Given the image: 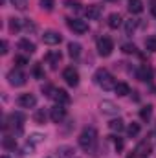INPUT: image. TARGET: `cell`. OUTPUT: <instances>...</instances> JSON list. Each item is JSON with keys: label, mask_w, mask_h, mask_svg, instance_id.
Segmentation results:
<instances>
[{"label": "cell", "mask_w": 156, "mask_h": 158, "mask_svg": "<svg viewBox=\"0 0 156 158\" xmlns=\"http://www.w3.org/2000/svg\"><path fill=\"white\" fill-rule=\"evenodd\" d=\"M94 81H96V85H99L103 90H112V88H116V79L114 76L107 70V68H99L96 74H94Z\"/></svg>", "instance_id": "obj_1"}, {"label": "cell", "mask_w": 156, "mask_h": 158, "mask_svg": "<svg viewBox=\"0 0 156 158\" xmlns=\"http://www.w3.org/2000/svg\"><path fill=\"white\" fill-rule=\"evenodd\" d=\"M96 142H97V132L94 127H86L79 136V145L83 151H92L96 147Z\"/></svg>", "instance_id": "obj_2"}, {"label": "cell", "mask_w": 156, "mask_h": 158, "mask_svg": "<svg viewBox=\"0 0 156 158\" xmlns=\"http://www.w3.org/2000/svg\"><path fill=\"white\" fill-rule=\"evenodd\" d=\"M7 81L11 86H22V85H26V74L20 68H13L7 72Z\"/></svg>", "instance_id": "obj_3"}, {"label": "cell", "mask_w": 156, "mask_h": 158, "mask_svg": "<svg viewBox=\"0 0 156 158\" xmlns=\"http://www.w3.org/2000/svg\"><path fill=\"white\" fill-rule=\"evenodd\" d=\"M112 50H114V42L110 37H101L97 40V52L101 57H109L112 53Z\"/></svg>", "instance_id": "obj_4"}, {"label": "cell", "mask_w": 156, "mask_h": 158, "mask_svg": "<svg viewBox=\"0 0 156 158\" xmlns=\"http://www.w3.org/2000/svg\"><path fill=\"white\" fill-rule=\"evenodd\" d=\"M50 118H51L53 123H61L63 119L66 118V109H64V105L55 103V105L50 109Z\"/></svg>", "instance_id": "obj_5"}, {"label": "cell", "mask_w": 156, "mask_h": 158, "mask_svg": "<svg viewBox=\"0 0 156 158\" xmlns=\"http://www.w3.org/2000/svg\"><path fill=\"white\" fill-rule=\"evenodd\" d=\"M17 105L20 109H33L37 105V98L33 94H20L18 99H17Z\"/></svg>", "instance_id": "obj_6"}, {"label": "cell", "mask_w": 156, "mask_h": 158, "mask_svg": "<svg viewBox=\"0 0 156 158\" xmlns=\"http://www.w3.org/2000/svg\"><path fill=\"white\" fill-rule=\"evenodd\" d=\"M63 79H64L70 86H77L79 85V72L74 66H68V68H64V72H63Z\"/></svg>", "instance_id": "obj_7"}, {"label": "cell", "mask_w": 156, "mask_h": 158, "mask_svg": "<svg viewBox=\"0 0 156 158\" xmlns=\"http://www.w3.org/2000/svg\"><path fill=\"white\" fill-rule=\"evenodd\" d=\"M50 96H51L53 101L59 103V105H68V103H70V96H68V92L63 90V88H53Z\"/></svg>", "instance_id": "obj_8"}, {"label": "cell", "mask_w": 156, "mask_h": 158, "mask_svg": "<svg viewBox=\"0 0 156 158\" xmlns=\"http://www.w3.org/2000/svg\"><path fill=\"white\" fill-rule=\"evenodd\" d=\"M66 24H68V28H70L72 31H76V33H86V31H88V24H86L84 20H79V19H68Z\"/></svg>", "instance_id": "obj_9"}, {"label": "cell", "mask_w": 156, "mask_h": 158, "mask_svg": "<svg viewBox=\"0 0 156 158\" xmlns=\"http://www.w3.org/2000/svg\"><path fill=\"white\" fill-rule=\"evenodd\" d=\"M42 40H44V44H48V46H55V44H59V42L63 40V37H61L59 31L48 30V31L42 33Z\"/></svg>", "instance_id": "obj_10"}, {"label": "cell", "mask_w": 156, "mask_h": 158, "mask_svg": "<svg viewBox=\"0 0 156 158\" xmlns=\"http://www.w3.org/2000/svg\"><path fill=\"white\" fill-rule=\"evenodd\" d=\"M151 153H153V145H151V142H147V140L140 142V143L136 145V149H134V155H138L140 158L149 156Z\"/></svg>", "instance_id": "obj_11"}, {"label": "cell", "mask_w": 156, "mask_h": 158, "mask_svg": "<svg viewBox=\"0 0 156 158\" xmlns=\"http://www.w3.org/2000/svg\"><path fill=\"white\" fill-rule=\"evenodd\" d=\"M101 13H103V6H99V4L88 6V7L84 9V15H86V19H90V20L99 19V17H101Z\"/></svg>", "instance_id": "obj_12"}, {"label": "cell", "mask_w": 156, "mask_h": 158, "mask_svg": "<svg viewBox=\"0 0 156 158\" xmlns=\"http://www.w3.org/2000/svg\"><path fill=\"white\" fill-rule=\"evenodd\" d=\"M9 121H11V127H13V131L18 134V132H22V121H24V116L20 114V112H13L11 116H9Z\"/></svg>", "instance_id": "obj_13"}, {"label": "cell", "mask_w": 156, "mask_h": 158, "mask_svg": "<svg viewBox=\"0 0 156 158\" xmlns=\"http://www.w3.org/2000/svg\"><path fill=\"white\" fill-rule=\"evenodd\" d=\"M18 50L24 52V53H30V55H31V53H35L37 48H35V44H33L30 39H20L18 40Z\"/></svg>", "instance_id": "obj_14"}, {"label": "cell", "mask_w": 156, "mask_h": 158, "mask_svg": "<svg viewBox=\"0 0 156 158\" xmlns=\"http://www.w3.org/2000/svg\"><path fill=\"white\" fill-rule=\"evenodd\" d=\"M151 77H153V68L147 66V64L140 66V70H138V79H140V81H149Z\"/></svg>", "instance_id": "obj_15"}, {"label": "cell", "mask_w": 156, "mask_h": 158, "mask_svg": "<svg viewBox=\"0 0 156 158\" xmlns=\"http://www.w3.org/2000/svg\"><path fill=\"white\" fill-rule=\"evenodd\" d=\"M99 107H101V110H103L105 114H117V112H119V109H117L112 101H101Z\"/></svg>", "instance_id": "obj_16"}, {"label": "cell", "mask_w": 156, "mask_h": 158, "mask_svg": "<svg viewBox=\"0 0 156 158\" xmlns=\"http://www.w3.org/2000/svg\"><path fill=\"white\" fill-rule=\"evenodd\" d=\"M109 26L112 28V30H116L121 26V15L119 13H110L109 15Z\"/></svg>", "instance_id": "obj_17"}, {"label": "cell", "mask_w": 156, "mask_h": 158, "mask_svg": "<svg viewBox=\"0 0 156 158\" xmlns=\"http://www.w3.org/2000/svg\"><path fill=\"white\" fill-rule=\"evenodd\" d=\"M68 53H70V57L77 59L79 55H81V44L79 42H70L68 44Z\"/></svg>", "instance_id": "obj_18"}, {"label": "cell", "mask_w": 156, "mask_h": 158, "mask_svg": "<svg viewBox=\"0 0 156 158\" xmlns=\"http://www.w3.org/2000/svg\"><path fill=\"white\" fill-rule=\"evenodd\" d=\"M129 11H130V13H142V11H143L142 0H130V2H129Z\"/></svg>", "instance_id": "obj_19"}, {"label": "cell", "mask_w": 156, "mask_h": 158, "mask_svg": "<svg viewBox=\"0 0 156 158\" xmlns=\"http://www.w3.org/2000/svg\"><path fill=\"white\" fill-rule=\"evenodd\" d=\"M109 127H110V131H114V132H121L123 129H125V121L123 119H112L110 123H109Z\"/></svg>", "instance_id": "obj_20"}, {"label": "cell", "mask_w": 156, "mask_h": 158, "mask_svg": "<svg viewBox=\"0 0 156 158\" xmlns=\"http://www.w3.org/2000/svg\"><path fill=\"white\" fill-rule=\"evenodd\" d=\"M48 61L51 64V68H57L59 61H61V52H50L48 53Z\"/></svg>", "instance_id": "obj_21"}, {"label": "cell", "mask_w": 156, "mask_h": 158, "mask_svg": "<svg viewBox=\"0 0 156 158\" xmlns=\"http://www.w3.org/2000/svg\"><path fill=\"white\" fill-rule=\"evenodd\" d=\"M2 145H4V149H15L17 147V140H15V136H4V140H2Z\"/></svg>", "instance_id": "obj_22"}, {"label": "cell", "mask_w": 156, "mask_h": 158, "mask_svg": "<svg viewBox=\"0 0 156 158\" xmlns=\"http://www.w3.org/2000/svg\"><path fill=\"white\" fill-rule=\"evenodd\" d=\"M114 90H116L117 96H121V98H123V96H127V94H130V88H129V85H127V83H117Z\"/></svg>", "instance_id": "obj_23"}, {"label": "cell", "mask_w": 156, "mask_h": 158, "mask_svg": "<svg viewBox=\"0 0 156 158\" xmlns=\"http://www.w3.org/2000/svg\"><path fill=\"white\" fill-rule=\"evenodd\" d=\"M57 153H59V156H61V158H74V153H76V151H74L72 147L64 145V147H59V151H57Z\"/></svg>", "instance_id": "obj_24"}, {"label": "cell", "mask_w": 156, "mask_h": 158, "mask_svg": "<svg viewBox=\"0 0 156 158\" xmlns=\"http://www.w3.org/2000/svg\"><path fill=\"white\" fill-rule=\"evenodd\" d=\"M46 118H48V114L44 112V109H39V110L35 112V116H33V119H35V121H37L39 125H42V123L46 121Z\"/></svg>", "instance_id": "obj_25"}, {"label": "cell", "mask_w": 156, "mask_h": 158, "mask_svg": "<svg viewBox=\"0 0 156 158\" xmlns=\"http://www.w3.org/2000/svg\"><path fill=\"white\" fill-rule=\"evenodd\" d=\"M22 28V22L18 20V19H9V30L15 33V31H18Z\"/></svg>", "instance_id": "obj_26"}, {"label": "cell", "mask_w": 156, "mask_h": 158, "mask_svg": "<svg viewBox=\"0 0 156 158\" xmlns=\"http://www.w3.org/2000/svg\"><path fill=\"white\" fill-rule=\"evenodd\" d=\"M127 132H129V136H136L138 132H140V123H129V127H127Z\"/></svg>", "instance_id": "obj_27"}, {"label": "cell", "mask_w": 156, "mask_h": 158, "mask_svg": "<svg viewBox=\"0 0 156 158\" xmlns=\"http://www.w3.org/2000/svg\"><path fill=\"white\" fill-rule=\"evenodd\" d=\"M136 24H138V22H136L134 19L127 20V24H125V31H127V35H130V33H132V31L136 30Z\"/></svg>", "instance_id": "obj_28"}, {"label": "cell", "mask_w": 156, "mask_h": 158, "mask_svg": "<svg viewBox=\"0 0 156 158\" xmlns=\"http://www.w3.org/2000/svg\"><path fill=\"white\" fill-rule=\"evenodd\" d=\"M151 114H153V107H151V105L143 107V109H142V112H140L142 119H149V118H151Z\"/></svg>", "instance_id": "obj_29"}, {"label": "cell", "mask_w": 156, "mask_h": 158, "mask_svg": "<svg viewBox=\"0 0 156 158\" xmlns=\"http://www.w3.org/2000/svg\"><path fill=\"white\" fill-rule=\"evenodd\" d=\"M53 4H55V0H40V7L44 11H51L53 9Z\"/></svg>", "instance_id": "obj_30"}, {"label": "cell", "mask_w": 156, "mask_h": 158, "mask_svg": "<svg viewBox=\"0 0 156 158\" xmlns=\"http://www.w3.org/2000/svg\"><path fill=\"white\" fill-rule=\"evenodd\" d=\"M11 6H15L17 9H26L28 7V0H9Z\"/></svg>", "instance_id": "obj_31"}, {"label": "cell", "mask_w": 156, "mask_h": 158, "mask_svg": "<svg viewBox=\"0 0 156 158\" xmlns=\"http://www.w3.org/2000/svg\"><path fill=\"white\" fill-rule=\"evenodd\" d=\"M121 52H123V53H136V46L130 44V42H127V44L121 46Z\"/></svg>", "instance_id": "obj_32"}, {"label": "cell", "mask_w": 156, "mask_h": 158, "mask_svg": "<svg viewBox=\"0 0 156 158\" xmlns=\"http://www.w3.org/2000/svg\"><path fill=\"white\" fill-rule=\"evenodd\" d=\"M145 48L151 50V52H156V37H149L145 40Z\"/></svg>", "instance_id": "obj_33"}, {"label": "cell", "mask_w": 156, "mask_h": 158, "mask_svg": "<svg viewBox=\"0 0 156 158\" xmlns=\"http://www.w3.org/2000/svg\"><path fill=\"white\" fill-rule=\"evenodd\" d=\"M33 76L39 79H44V72H42V68H40V64H35L33 66Z\"/></svg>", "instance_id": "obj_34"}, {"label": "cell", "mask_w": 156, "mask_h": 158, "mask_svg": "<svg viewBox=\"0 0 156 158\" xmlns=\"http://www.w3.org/2000/svg\"><path fill=\"white\" fill-rule=\"evenodd\" d=\"M64 4H66V7H70V9H76V11H77L79 6H81L79 2H76V0H66Z\"/></svg>", "instance_id": "obj_35"}, {"label": "cell", "mask_w": 156, "mask_h": 158, "mask_svg": "<svg viewBox=\"0 0 156 158\" xmlns=\"http://www.w3.org/2000/svg\"><path fill=\"white\" fill-rule=\"evenodd\" d=\"M15 63H17L18 66H26V64H28L30 61H28L26 57H22V55H18V57H15Z\"/></svg>", "instance_id": "obj_36"}, {"label": "cell", "mask_w": 156, "mask_h": 158, "mask_svg": "<svg viewBox=\"0 0 156 158\" xmlns=\"http://www.w3.org/2000/svg\"><path fill=\"white\" fill-rule=\"evenodd\" d=\"M0 52H2V55L7 53V42H6V40H2V50H0Z\"/></svg>", "instance_id": "obj_37"}, {"label": "cell", "mask_w": 156, "mask_h": 158, "mask_svg": "<svg viewBox=\"0 0 156 158\" xmlns=\"http://www.w3.org/2000/svg\"><path fill=\"white\" fill-rule=\"evenodd\" d=\"M116 149H117V151H121V149H123V142H121V140H116Z\"/></svg>", "instance_id": "obj_38"}, {"label": "cell", "mask_w": 156, "mask_h": 158, "mask_svg": "<svg viewBox=\"0 0 156 158\" xmlns=\"http://www.w3.org/2000/svg\"><path fill=\"white\" fill-rule=\"evenodd\" d=\"M151 13H153V15H154V17H156V0H154V4L151 6Z\"/></svg>", "instance_id": "obj_39"}, {"label": "cell", "mask_w": 156, "mask_h": 158, "mask_svg": "<svg viewBox=\"0 0 156 158\" xmlns=\"http://www.w3.org/2000/svg\"><path fill=\"white\" fill-rule=\"evenodd\" d=\"M129 158H140V156H138V155H130Z\"/></svg>", "instance_id": "obj_40"}, {"label": "cell", "mask_w": 156, "mask_h": 158, "mask_svg": "<svg viewBox=\"0 0 156 158\" xmlns=\"http://www.w3.org/2000/svg\"><path fill=\"white\" fill-rule=\"evenodd\" d=\"M2 158H9V156H6V155H4V156H2Z\"/></svg>", "instance_id": "obj_41"}, {"label": "cell", "mask_w": 156, "mask_h": 158, "mask_svg": "<svg viewBox=\"0 0 156 158\" xmlns=\"http://www.w3.org/2000/svg\"><path fill=\"white\" fill-rule=\"evenodd\" d=\"M109 2H116V0H109Z\"/></svg>", "instance_id": "obj_42"}]
</instances>
